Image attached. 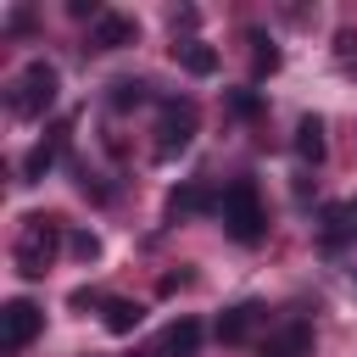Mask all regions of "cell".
I'll use <instances>...</instances> for the list:
<instances>
[{"label":"cell","mask_w":357,"mask_h":357,"mask_svg":"<svg viewBox=\"0 0 357 357\" xmlns=\"http://www.w3.org/2000/svg\"><path fill=\"white\" fill-rule=\"evenodd\" d=\"M251 73H257V78L279 73V45H273L268 33H251Z\"/></svg>","instance_id":"obj_17"},{"label":"cell","mask_w":357,"mask_h":357,"mask_svg":"<svg viewBox=\"0 0 357 357\" xmlns=\"http://www.w3.org/2000/svg\"><path fill=\"white\" fill-rule=\"evenodd\" d=\"M73 307H106L100 290H73Z\"/></svg>","instance_id":"obj_20"},{"label":"cell","mask_w":357,"mask_h":357,"mask_svg":"<svg viewBox=\"0 0 357 357\" xmlns=\"http://www.w3.org/2000/svg\"><path fill=\"white\" fill-rule=\"evenodd\" d=\"M89 45L95 50H123V45H139V22L123 17V11H106L89 22Z\"/></svg>","instance_id":"obj_8"},{"label":"cell","mask_w":357,"mask_h":357,"mask_svg":"<svg viewBox=\"0 0 357 357\" xmlns=\"http://www.w3.org/2000/svg\"><path fill=\"white\" fill-rule=\"evenodd\" d=\"M324 151H329V145H324V117H301V123H296V156H301L307 167H318Z\"/></svg>","instance_id":"obj_15"},{"label":"cell","mask_w":357,"mask_h":357,"mask_svg":"<svg viewBox=\"0 0 357 357\" xmlns=\"http://www.w3.org/2000/svg\"><path fill=\"white\" fill-rule=\"evenodd\" d=\"M61 145H67V123H61V128H56L50 139H39V145H33L28 156H22V184H39V178H45L50 167H56V156H61Z\"/></svg>","instance_id":"obj_12"},{"label":"cell","mask_w":357,"mask_h":357,"mask_svg":"<svg viewBox=\"0 0 357 357\" xmlns=\"http://www.w3.org/2000/svg\"><path fill=\"white\" fill-rule=\"evenodd\" d=\"M39 329H45V312H39L28 296H17V301L0 307V351H6V357L28 351V346L39 340Z\"/></svg>","instance_id":"obj_5"},{"label":"cell","mask_w":357,"mask_h":357,"mask_svg":"<svg viewBox=\"0 0 357 357\" xmlns=\"http://www.w3.org/2000/svg\"><path fill=\"white\" fill-rule=\"evenodd\" d=\"M257 351H262V357H312V324H307V318H284L279 329L262 335Z\"/></svg>","instance_id":"obj_7"},{"label":"cell","mask_w":357,"mask_h":357,"mask_svg":"<svg viewBox=\"0 0 357 357\" xmlns=\"http://www.w3.org/2000/svg\"><path fill=\"white\" fill-rule=\"evenodd\" d=\"M218 218H223V234L234 245H262L268 240V206H262L257 178H234L218 201Z\"/></svg>","instance_id":"obj_1"},{"label":"cell","mask_w":357,"mask_h":357,"mask_svg":"<svg viewBox=\"0 0 357 357\" xmlns=\"http://www.w3.org/2000/svg\"><path fill=\"white\" fill-rule=\"evenodd\" d=\"M218 190L206 184V178H190V184H178L173 195H167V218L178 223V218H195V212H218Z\"/></svg>","instance_id":"obj_9"},{"label":"cell","mask_w":357,"mask_h":357,"mask_svg":"<svg viewBox=\"0 0 357 357\" xmlns=\"http://www.w3.org/2000/svg\"><path fill=\"white\" fill-rule=\"evenodd\" d=\"M318 234H324V245H351L357 240V201H329L318 212Z\"/></svg>","instance_id":"obj_10"},{"label":"cell","mask_w":357,"mask_h":357,"mask_svg":"<svg viewBox=\"0 0 357 357\" xmlns=\"http://www.w3.org/2000/svg\"><path fill=\"white\" fill-rule=\"evenodd\" d=\"M67 223L61 218H45V212H28L22 229H17V245H11V262L22 279H45L50 262H56V245H61Z\"/></svg>","instance_id":"obj_2"},{"label":"cell","mask_w":357,"mask_h":357,"mask_svg":"<svg viewBox=\"0 0 357 357\" xmlns=\"http://www.w3.org/2000/svg\"><path fill=\"white\" fill-rule=\"evenodd\" d=\"M117 112H128V106H139V100H151V84L145 78H112V95H106Z\"/></svg>","instance_id":"obj_16"},{"label":"cell","mask_w":357,"mask_h":357,"mask_svg":"<svg viewBox=\"0 0 357 357\" xmlns=\"http://www.w3.org/2000/svg\"><path fill=\"white\" fill-rule=\"evenodd\" d=\"M139 318H145V307H139V301H128V296H106V307H100V324H106L112 335H134V329H139Z\"/></svg>","instance_id":"obj_14"},{"label":"cell","mask_w":357,"mask_h":357,"mask_svg":"<svg viewBox=\"0 0 357 357\" xmlns=\"http://www.w3.org/2000/svg\"><path fill=\"white\" fill-rule=\"evenodd\" d=\"M195 123H201V112H195V100H162V112H156V156L162 162H173L178 151H190V139H195Z\"/></svg>","instance_id":"obj_4"},{"label":"cell","mask_w":357,"mask_h":357,"mask_svg":"<svg viewBox=\"0 0 357 357\" xmlns=\"http://www.w3.org/2000/svg\"><path fill=\"white\" fill-rule=\"evenodd\" d=\"M229 112H234V117H257V112H262V95H257V89H234V95H229Z\"/></svg>","instance_id":"obj_18"},{"label":"cell","mask_w":357,"mask_h":357,"mask_svg":"<svg viewBox=\"0 0 357 357\" xmlns=\"http://www.w3.org/2000/svg\"><path fill=\"white\" fill-rule=\"evenodd\" d=\"M134 357H156V346H139V351H134Z\"/></svg>","instance_id":"obj_21"},{"label":"cell","mask_w":357,"mask_h":357,"mask_svg":"<svg viewBox=\"0 0 357 357\" xmlns=\"http://www.w3.org/2000/svg\"><path fill=\"white\" fill-rule=\"evenodd\" d=\"M151 346H156V357H195V351H201V318H178V324H167Z\"/></svg>","instance_id":"obj_11"},{"label":"cell","mask_w":357,"mask_h":357,"mask_svg":"<svg viewBox=\"0 0 357 357\" xmlns=\"http://www.w3.org/2000/svg\"><path fill=\"white\" fill-rule=\"evenodd\" d=\"M56 89H61V78H56V67L50 61H28L17 78H11V89H6V106H11V117H45L50 106H56Z\"/></svg>","instance_id":"obj_3"},{"label":"cell","mask_w":357,"mask_h":357,"mask_svg":"<svg viewBox=\"0 0 357 357\" xmlns=\"http://www.w3.org/2000/svg\"><path fill=\"white\" fill-rule=\"evenodd\" d=\"M262 324H268V307H262V301H234V307L218 318V340H223V346H245V340H257Z\"/></svg>","instance_id":"obj_6"},{"label":"cell","mask_w":357,"mask_h":357,"mask_svg":"<svg viewBox=\"0 0 357 357\" xmlns=\"http://www.w3.org/2000/svg\"><path fill=\"white\" fill-rule=\"evenodd\" d=\"M67 240H73V251H78V257H95V251H100V240H95L89 229H73Z\"/></svg>","instance_id":"obj_19"},{"label":"cell","mask_w":357,"mask_h":357,"mask_svg":"<svg viewBox=\"0 0 357 357\" xmlns=\"http://www.w3.org/2000/svg\"><path fill=\"white\" fill-rule=\"evenodd\" d=\"M173 61H178L184 73H195V78H212V73H218V50H212L206 39H178V45H173Z\"/></svg>","instance_id":"obj_13"}]
</instances>
